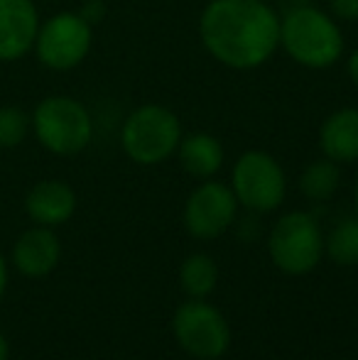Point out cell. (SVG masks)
Returning <instances> with one entry per match:
<instances>
[{"instance_id": "6da1fadb", "label": "cell", "mask_w": 358, "mask_h": 360, "mask_svg": "<svg viewBox=\"0 0 358 360\" xmlns=\"http://www.w3.org/2000/svg\"><path fill=\"white\" fill-rule=\"evenodd\" d=\"M199 30L206 49L234 69L260 67L280 44V20L263 0H211Z\"/></svg>"}, {"instance_id": "7a4b0ae2", "label": "cell", "mask_w": 358, "mask_h": 360, "mask_svg": "<svg viewBox=\"0 0 358 360\" xmlns=\"http://www.w3.org/2000/svg\"><path fill=\"white\" fill-rule=\"evenodd\" d=\"M280 39L295 62L312 69H326L341 57L344 37L329 15L302 5L280 22Z\"/></svg>"}, {"instance_id": "3957f363", "label": "cell", "mask_w": 358, "mask_h": 360, "mask_svg": "<svg viewBox=\"0 0 358 360\" xmlns=\"http://www.w3.org/2000/svg\"><path fill=\"white\" fill-rule=\"evenodd\" d=\"M272 265L292 277L309 275L324 257V238L312 214L292 211L277 218L268 236Z\"/></svg>"}, {"instance_id": "277c9868", "label": "cell", "mask_w": 358, "mask_h": 360, "mask_svg": "<svg viewBox=\"0 0 358 360\" xmlns=\"http://www.w3.org/2000/svg\"><path fill=\"white\" fill-rule=\"evenodd\" d=\"M32 128L42 147L54 155H79L94 135L87 105L69 96H49L34 108Z\"/></svg>"}, {"instance_id": "5b68a950", "label": "cell", "mask_w": 358, "mask_h": 360, "mask_svg": "<svg viewBox=\"0 0 358 360\" xmlns=\"http://www.w3.org/2000/svg\"><path fill=\"white\" fill-rule=\"evenodd\" d=\"M172 333L181 351L196 360H216L231 346L229 321L206 299L179 304L172 316Z\"/></svg>"}, {"instance_id": "8992f818", "label": "cell", "mask_w": 358, "mask_h": 360, "mask_svg": "<svg viewBox=\"0 0 358 360\" xmlns=\"http://www.w3.org/2000/svg\"><path fill=\"white\" fill-rule=\"evenodd\" d=\"M181 143V125L172 110L143 105L123 125V150L138 165H160Z\"/></svg>"}, {"instance_id": "52a82bcc", "label": "cell", "mask_w": 358, "mask_h": 360, "mask_svg": "<svg viewBox=\"0 0 358 360\" xmlns=\"http://www.w3.org/2000/svg\"><path fill=\"white\" fill-rule=\"evenodd\" d=\"M285 172L268 152H245L234 167V194L255 214H270L285 199Z\"/></svg>"}, {"instance_id": "ba28073f", "label": "cell", "mask_w": 358, "mask_h": 360, "mask_svg": "<svg viewBox=\"0 0 358 360\" xmlns=\"http://www.w3.org/2000/svg\"><path fill=\"white\" fill-rule=\"evenodd\" d=\"M91 49V25L79 13L52 15L39 25L34 52L39 62L57 72H67L84 62Z\"/></svg>"}, {"instance_id": "9c48e42d", "label": "cell", "mask_w": 358, "mask_h": 360, "mask_svg": "<svg viewBox=\"0 0 358 360\" xmlns=\"http://www.w3.org/2000/svg\"><path fill=\"white\" fill-rule=\"evenodd\" d=\"M236 214H238V199L234 189L221 181H204L186 199L184 226L199 240H214L234 226Z\"/></svg>"}, {"instance_id": "30bf717a", "label": "cell", "mask_w": 358, "mask_h": 360, "mask_svg": "<svg viewBox=\"0 0 358 360\" xmlns=\"http://www.w3.org/2000/svg\"><path fill=\"white\" fill-rule=\"evenodd\" d=\"M39 15L32 0H0V62H15L34 47Z\"/></svg>"}, {"instance_id": "8fae6325", "label": "cell", "mask_w": 358, "mask_h": 360, "mask_svg": "<svg viewBox=\"0 0 358 360\" xmlns=\"http://www.w3.org/2000/svg\"><path fill=\"white\" fill-rule=\"evenodd\" d=\"M62 260V243L47 226L25 231L13 245V265L25 277H47Z\"/></svg>"}, {"instance_id": "7c38bea8", "label": "cell", "mask_w": 358, "mask_h": 360, "mask_svg": "<svg viewBox=\"0 0 358 360\" xmlns=\"http://www.w3.org/2000/svg\"><path fill=\"white\" fill-rule=\"evenodd\" d=\"M25 211L34 226H62L77 211V194L67 181L44 179L30 189L25 199Z\"/></svg>"}, {"instance_id": "4fadbf2b", "label": "cell", "mask_w": 358, "mask_h": 360, "mask_svg": "<svg viewBox=\"0 0 358 360\" xmlns=\"http://www.w3.org/2000/svg\"><path fill=\"white\" fill-rule=\"evenodd\" d=\"M319 145L329 160L356 162L358 160V110L344 108L324 120Z\"/></svg>"}, {"instance_id": "5bb4252c", "label": "cell", "mask_w": 358, "mask_h": 360, "mask_svg": "<svg viewBox=\"0 0 358 360\" xmlns=\"http://www.w3.org/2000/svg\"><path fill=\"white\" fill-rule=\"evenodd\" d=\"M179 162L191 176L209 179L224 165V147L214 135L196 133L179 143Z\"/></svg>"}, {"instance_id": "9a60e30c", "label": "cell", "mask_w": 358, "mask_h": 360, "mask_svg": "<svg viewBox=\"0 0 358 360\" xmlns=\"http://www.w3.org/2000/svg\"><path fill=\"white\" fill-rule=\"evenodd\" d=\"M219 285V265L206 252H194L179 265V287L191 299H206Z\"/></svg>"}, {"instance_id": "2e32d148", "label": "cell", "mask_w": 358, "mask_h": 360, "mask_svg": "<svg viewBox=\"0 0 358 360\" xmlns=\"http://www.w3.org/2000/svg\"><path fill=\"white\" fill-rule=\"evenodd\" d=\"M339 181H341L339 162H334V160L326 157V160L312 162V165L302 172L300 189L309 201H326L336 194Z\"/></svg>"}, {"instance_id": "e0dca14e", "label": "cell", "mask_w": 358, "mask_h": 360, "mask_svg": "<svg viewBox=\"0 0 358 360\" xmlns=\"http://www.w3.org/2000/svg\"><path fill=\"white\" fill-rule=\"evenodd\" d=\"M324 252L341 267L358 265V218L339 221L324 240Z\"/></svg>"}, {"instance_id": "ac0fdd59", "label": "cell", "mask_w": 358, "mask_h": 360, "mask_svg": "<svg viewBox=\"0 0 358 360\" xmlns=\"http://www.w3.org/2000/svg\"><path fill=\"white\" fill-rule=\"evenodd\" d=\"M32 118H27L23 108H15V105H3L0 108V147L10 150V147H18L27 138V130Z\"/></svg>"}, {"instance_id": "d6986e66", "label": "cell", "mask_w": 358, "mask_h": 360, "mask_svg": "<svg viewBox=\"0 0 358 360\" xmlns=\"http://www.w3.org/2000/svg\"><path fill=\"white\" fill-rule=\"evenodd\" d=\"M331 10L341 20H358V0H331Z\"/></svg>"}, {"instance_id": "ffe728a7", "label": "cell", "mask_w": 358, "mask_h": 360, "mask_svg": "<svg viewBox=\"0 0 358 360\" xmlns=\"http://www.w3.org/2000/svg\"><path fill=\"white\" fill-rule=\"evenodd\" d=\"M103 13H106V8H103V3H101V0H89L79 15H82L89 25H94V22H98V20L103 18Z\"/></svg>"}, {"instance_id": "44dd1931", "label": "cell", "mask_w": 358, "mask_h": 360, "mask_svg": "<svg viewBox=\"0 0 358 360\" xmlns=\"http://www.w3.org/2000/svg\"><path fill=\"white\" fill-rule=\"evenodd\" d=\"M5 289H8V262L0 255V299H3Z\"/></svg>"}, {"instance_id": "7402d4cb", "label": "cell", "mask_w": 358, "mask_h": 360, "mask_svg": "<svg viewBox=\"0 0 358 360\" xmlns=\"http://www.w3.org/2000/svg\"><path fill=\"white\" fill-rule=\"evenodd\" d=\"M349 74H351V79H354V84L358 86V49L349 59Z\"/></svg>"}, {"instance_id": "603a6c76", "label": "cell", "mask_w": 358, "mask_h": 360, "mask_svg": "<svg viewBox=\"0 0 358 360\" xmlns=\"http://www.w3.org/2000/svg\"><path fill=\"white\" fill-rule=\"evenodd\" d=\"M10 358V346H8V338L0 333V360H8Z\"/></svg>"}, {"instance_id": "cb8c5ba5", "label": "cell", "mask_w": 358, "mask_h": 360, "mask_svg": "<svg viewBox=\"0 0 358 360\" xmlns=\"http://www.w3.org/2000/svg\"><path fill=\"white\" fill-rule=\"evenodd\" d=\"M356 218H358V181H356Z\"/></svg>"}]
</instances>
